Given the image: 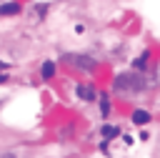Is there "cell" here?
I'll use <instances>...</instances> for the list:
<instances>
[{
	"mask_svg": "<svg viewBox=\"0 0 160 158\" xmlns=\"http://www.w3.org/2000/svg\"><path fill=\"white\" fill-rule=\"evenodd\" d=\"M40 75H42L45 80H50V78L55 75V63H52V60H45L42 68H40Z\"/></svg>",
	"mask_w": 160,
	"mask_h": 158,
	"instance_id": "5",
	"label": "cell"
},
{
	"mask_svg": "<svg viewBox=\"0 0 160 158\" xmlns=\"http://www.w3.org/2000/svg\"><path fill=\"white\" fill-rule=\"evenodd\" d=\"M0 158H15V155H12V153H5V155H0Z\"/></svg>",
	"mask_w": 160,
	"mask_h": 158,
	"instance_id": "11",
	"label": "cell"
},
{
	"mask_svg": "<svg viewBox=\"0 0 160 158\" xmlns=\"http://www.w3.org/2000/svg\"><path fill=\"white\" fill-rule=\"evenodd\" d=\"M132 123H135V125L150 123V113H148V110H132Z\"/></svg>",
	"mask_w": 160,
	"mask_h": 158,
	"instance_id": "4",
	"label": "cell"
},
{
	"mask_svg": "<svg viewBox=\"0 0 160 158\" xmlns=\"http://www.w3.org/2000/svg\"><path fill=\"white\" fill-rule=\"evenodd\" d=\"M148 58H150V53L145 50V53H142L140 58H135V60H132V65H135V68H145V63H148Z\"/></svg>",
	"mask_w": 160,
	"mask_h": 158,
	"instance_id": "8",
	"label": "cell"
},
{
	"mask_svg": "<svg viewBox=\"0 0 160 158\" xmlns=\"http://www.w3.org/2000/svg\"><path fill=\"white\" fill-rule=\"evenodd\" d=\"M72 58V63L78 65V68H82V70H92L95 68V60H90L88 55H70Z\"/></svg>",
	"mask_w": 160,
	"mask_h": 158,
	"instance_id": "2",
	"label": "cell"
},
{
	"mask_svg": "<svg viewBox=\"0 0 160 158\" xmlns=\"http://www.w3.org/2000/svg\"><path fill=\"white\" fill-rule=\"evenodd\" d=\"M35 10H38V15H45V13H48V8H45V5H38Z\"/></svg>",
	"mask_w": 160,
	"mask_h": 158,
	"instance_id": "9",
	"label": "cell"
},
{
	"mask_svg": "<svg viewBox=\"0 0 160 158\" xmlns=\"http://www.w3.org/2000/svg\"><path fill=\"white\" fill-rule=\"evenodd\" d=\"M115 90H142L145 88V78L138 73H120L115 78Z\"/></svg>",
	"mask_w": 160,
	"mask_h": 158,
	"instance_id": "1",
	"label": "cell"
},
{
	"mask_svg": "<svg viewBox=\"0 0 160 158\" xmlns=\"http://www.w3.org/2000/svg\"><path fill=\"white\" fill-rule=\"evenodd\" d=\"M75 93H78V98H82V100H95V98H98V95H95V90H92V88H88V85H78V90H75Z\"/></svg>",
	"mask_w": 160,
	"mask_h": 158,
	"instance_id": "3",
	"label": "cell"
},
{
	"mask_svg": "<svg viewBox=\"0 0 160 158\" xmlns=\"http://www.w3.org/2000/svg\"><path fill=\"white\" fill-rule=\"evenodd\" d=\"M102 138H115V135H120V128H115V125H102Z\"/></svg>",
	"mask_w": 160,
	"mask_h": 158,
	"instance_id": "7",
	"label": "cell"
},
{
	"mask_svg": "<svg viewBox=\"0 0 160 158\" xmlns=\"http://www.w3.org/2000/svg\"><path fill=\"white\" fill-rule=\"evenodd\" d=\"M5 80H8V75H5V73H0V83H5Z\"/></svg>",
	"mask_w": 160,
	"mask_h": 158,
	"instance_id": "10",
	"label": "cell"
},
{
	"mask_svg": "<svg viewBox=\"0 0 160 158\" xmlns=\"http://www.w3.org/2000/svg\"><path fill=\"white\" fill-rule=\"evenodd\" d=\"M0 70H5V63H2V60H0Z\"/></svg>",
	"mask_w": 160,
	"mask_h": 158,
	"instance_id": "12",
	"label": "cell"
},
{
	"mask_svg": "<svg viewBox=\"0 0 160 158\" xmlns=\"http://www.w3.org/2000/svg\"><path fill=\"white\" fill-rule=\"evenodd\" d=\"M20 13V5L18 3H5L0 5V15H18Z\"/></svg>",
	"mask_w": 160,
	"mask_h": 158,
	"instance_id": "6",
	"label": "cell"
}]
</instances>
